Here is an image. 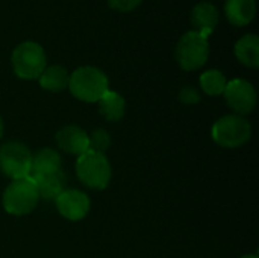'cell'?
Instances as JSON below:
<instances>
[{
    "instance_id": "6da1fadb",
    "label": "cell",
    "mask_w": 259,
    "mask_h": 258,
    "mask_svg": "<svg viewBox=\"0 0 259 258\" xmlns=\"http://www.w3.org/2000/svg\"><path fill=\"white\" fill-rule=\"evenodd\" d=\"M68 90L80 102L97 103L109 90V81L100 68L83 65L70 75Z\"/></svg>"
},
{
    "instance_id": "7a4b0ae2",
    "label": "cell",
    "mask_w": 259,
    "mask_h": 258,
    "mask_svg": "<svg viewBox=\"0 0 259 258\" xmlns=\"http://www.w3.org/2000/svg\"><path fill=\"white\" fill-rule=\"evenodd\" d=\"M79 181L91 190H105L112 178V166L105 154L87 151L76 160Z\"/></svg>"
},
{
    "instance_id": "3957f363",
    "label": "cell",
    "mask_w": 259,
    "mask_h": 258,
    "mask_svg": "<svg viewBox=\"0 0 259 258\" xmlns=\"http://www.w3.org/2000/svg\"><path fill=\"white\" fill-rule=\"evenodd\" d=\"M39 201V193L30 178L11 181L2 195V205L5 211L18 217L30 214Z\"/></svg>"
},
{
    "instance_id": "277c9868",
    "label": "cell",
    "mask_w": 259,
    "mask_h": 258,
    "mask_svg": "<svg viewBox=\"0 0 259 258\" xmlns=\"http://www.w3.org/2000/svg\"><path fill=\"white\" fill-rule=\"evenodd\" d=\"M211 137L215 144L225 149H238L244 146L252 137L250 122L237 114L220 117L211 129Z\"/></svg>"
},
{
    "instance_id": "5b68a950",
    "label": "cell",
    "mask_w": 259,
    "mask_h": 258,
    "mask_svg": "<svg viewBox=\"0 0 259 258\" xmlns=\"http://www.w3.org/2000/svg\"><path fill=\"white\" fill-rule=\"evenodd\" d=\"M11 64L17 78L24 81L38 79L47 67L46 52L38 43L24 41L14 49Z\"/></svg>"
},
{
    "instance_id": "8992f818",
    "label": "cell",
    "mask_w": 259,
    "mask_h": 258,
    "mask_svg": "<svg viewBox=\"0 0 259 258\" xmlns=\"http://www.w3.org/2000/svg\"><path fill=\"white\" fill-rule=\"evenodd\" d=\"M176 61L185 71H194L202 68L209 56L208 36L200 32L191 30L182 35L176 46Z\"/></svg>"
},
{
    "instance_id": "52a82bcc",
    "label": "cell",
    "mask_w": 259,
    "mask_h": 258,
    "mask_svg": "<svg viewBox=\"0 0 259 258\" xmlns=\"http://www.w3.org/2000/svg\"><path fill=\"white\" fill-rule=\"evenodd\" d=\"M32 152L20 141H8L0 146V172L11 181L24 179L30 175Z\"/></svg>"
},
{
    "instance_id": "ba28073f",
    "label": "cell",
    "mask_w": 259,
    "mask_h": 258,
    "mask_svg": "<svg viewBox=\"0 0 259 258\" xmlns=\"http://www.w3.org/2000/svg\"><path fill=\"white\" fill-rule=\"evenodd\" d=\"M223 96H225L228 106L237 116H243V117L250 114L255 109L256 102H258V94H256L255 87L246 79L228 81Z\"/></svg>"
},
{
    "instance_id": "9c48e42d",
    "label": "cell",
    "mask_w": 259,
    "mask_h": 258,
    "mask_svg": "<svg viewBox=\"0 0 259 258\" xmlns=\"http://www.w3.org/2000/svg\"><path fill=\"white\" fill-rule=\"evenodd\" d=\"M55 205L58 213L70 220V222H79L85 219L91 208V201L87 193L77 189H65L56 199Z\"/></svg>"
},
{
    "instance_id": "30bf717a",
    "label": "cell",
    "mask_w": 259,
    "mask_h": 258,
    "mask_svg": "<svg viewBox=\"0 0 259 258\" xmlns=\"http://www.w3.org/2000/svg\"><path fill=\"white\" fill-rule=\"evenodd\" d=\"M88 143H90L88 132L76 125L62 126L56 132L58 148L68 155L80 157L82 154H85L88 151Z\"/></svg>"
},
{
    "instance_id": "8fae6325",
    "label": "cell",
    "mask_w": 259,
    "mask_h": 258,
    "mask_svg": "<svg viewBox=\"0 0 259 258\" xmlns=\"http://www.w3.org/2000/svg\"><path fill=\"white\" fill-rule=\"evenodd\" d=\"M62 170V160L61 155L50 148H44L38 151L35 155H32V167H30V179H35L38 176L56 173Z\"/></svg>"
},
{
    "instance_id": "7c38bea8",
    "label": "cell",
    "mask_w": 259,
    "mask_h": 258,
    "mask_svg": "<svg viewBox=\"0 0 259 258\" xmlns=\"http://www.w3.org/2000/svg\"><path fill=\"white\" fill-rule=\"evenodd\" d=\"M191 23L196 32L209 36L219 23V9L208 2L197 3L191 11Z\"/></svg>"
},
{
    "instance_id": "4fadbf2b",
    "label": "cell",
    "mask_w": 259,
    "mask_h": 258,
    "mask_svg": "<svg viewBox=\"0 0 259 258\" xmlns=\"http://www.w3.org/2000/svg\"><path fill=\"white\" fill-rule=\"evenodd\" d=\"M226 18L235 26H247L252 23L256 14L255 0H226L225 3Z\"/></svg>"
},
{
    "instance_id": "5bb4252c",
    "label": "cell",
    "mask_w": 259,
    "mask_h": 258,
    "mask_svg": "<svg viewBox=\"0 0 259 258\" xmlns=\"http://www.w3.org/2000/svg\"><path fill=\"white\" fill-rule=\"evenodd\" d=\"M97 105H99V114L108 122H118L126 114L124 97L112 90H108L97 102Z\"/></svg>"
},
{
    "instance_id": "9a60e30c",
    "label": "cell",
    "mask_w": 259,
    "mask_h": 258,
    "mask_svg": "<svg viewBox=\"0 0 259 258\" xmlns=\"http://www.w3.org/2000/svg\"><path fill=\"white\" fill-rule=\"evenodd\" d=\"M68 81H70V73L67 71L65 67L58 64L46 67L38 78L41 88L50 93H59L68 88Z\"/></svg>"
},
{
    "instance_id": "2e32d148",
    "label": "cell",
    "mask_w": 259,
    "mask_h": 258,
    "mask_svg": "<svg viewBox=\"0 0 259 258\" xmlns=\"http://www.w3.org/2000/svg\"><path fill=\"white\" fill-rule=\"evenodd\" d=\"M36 186V190L39 193V199L46 201H55L64 190H65V182L67 178L62 170L44 176H38L32 179Z\"/></svg>"
},
{
    "instance_id": "e0dca14e",
    "label": "cell",
    "mask_w": 259,
    "mask_h": 258,
    "mask_svg": "<svg viewBox=\"0 0 259 258\" xmlns=\"http://www.w3.org/2000/svg\"><path fill=\"white\" fill-rule=\"evenodd\" d=\"M237 59L250 68H256L259 65V38L253 33H247L241 36L234 47Z\"/></svg>"
},
{
    "instance_id": "ac0fdd59",
    "label": "cell",
    "mask_w": 259,
    "mask_h": 258,
    "mask_svg": "<svg viewBox=\"0 0 259 258\" xmlns=\"http://www.w3.org/2000/svg\"><path fill=\"white\" fill-rule=\"evenodd\" d=\"M226 85L228 79L220 70H206L200 76V88L208 96H222Z\"/></svg>"
},
{
    "instance_id": "d6986e66",
    "label": "cell",
    "mask_w": 259,
    "mask_h": 258,
    "mask_svg": "<svg viewBox=\"0 0 259 258\" xmlns=\"http://www.w3.org/2000/svg\"><path fill=\"white\" fill-rule=\"evenodd\" d=\"M88 151L93 152H99V154H105L109 146H111V135L106 129H96L91 134H88Z\"/></svg>"
},
{
    "instance_id": "ffe728a7",
    "label": "cell",
    "mask_w": 259,
    "mask_h": 258,
    "mask_svg": "<svg viewBox=\"0 0 259 258\" xmlns=\"http://www.w3.org/2000/svg\"><path fill=\"white\" fill-rule=\"evenodd\" d=\"M179 100L185 105H196L200 102V93L194 87H184L179 91Z\"/></svg>"
},
{
    "instance_id": "44dd1931",
    "label": "cell",
    "mask_w": 259,
    "mask_h": 258,
    "mask_svg": "<svg viewBox=\"0 0 259 258\" xmlns=\"http://www.w3.org/2000/svg\"><path fill=\"white\" fill-rule=\"evenodd\" d=\"M143 0H108L109 6L115 11L120 12H129L134 11L135 8H138L141 5Z\"/></svg>"
},
{
    "instance_id": "7402d4cb",
    "label": "cell",
    "mask_w": 259,
    "mask_h": 258,
    "mask_svg": "<svg viewBox=\"0 0 259 258\" xmlns=\"http://www.w3.org/2000/svg\"><path fill=\"white\" fill-rule=\"evenodd\" d=\"M3 132H5V123H3V119H2V116H0V140H2V137H3Z\"/></svg>"
},
{
    "instance_id": "603a6c76",
    "label": "cell",
    "mask_w": 259,
    "mask_h": 258,
    "mask_svg": "<svg viewBox=\"0 0 259 258\" xmlns=\"http://www.w3.org/2000/svg\"><path fill=\"white\" fill-rule=\"evenodd\" d=\"M240 258H259L258 254H246V255H243V257Z\"/></svg>"
}]
</instances>
